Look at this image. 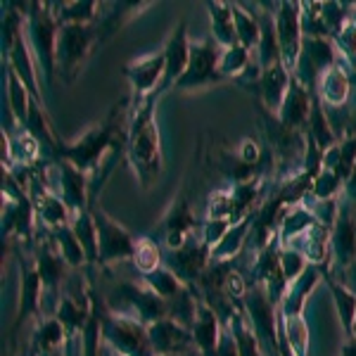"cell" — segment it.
Segmentation results:
<instances>
[{"label": "cell", "instance_id": "21", "mask_svg": "<svg viewBox=\"0 0 356 356\" xmlns=\"http://www.w3.org/2000/svg\"><path fill=\"white\" fill-rule=\"evenodd\" d=\"M254 219H257V214H252L240 223H233V226L228 228V233L209 250L211 261L228 264L231 259H235V257L240 254V250L245 247V243H250V233H252V226H254Z\"/></svg>", "mask_w": 356, "mask_h": 356}, {"label": "cell", "instance_id": "26", "mask_svg": "<svg viewBox=\"0 0 356 356\" xmlns=\"http://www.w3.org/2000/svg\"><path fill=\"white\" fill-rule=\"evenodd\" d=\"M5 95H8V107H10V112H13L15 122H19L24 126L29 119V107H31L33 97L13 69H5Z\"/></svg>", "mask_w": 356, "mask_h": 356}, {"label": "cell", "instance_id": "43", "mask_svg": "<svg viewBox=\"0 0 356 356\" xmlns=\"http://www.w3.org/2000/svg\"><path fill=\"white\" fill-rule=\"evenodd\" d=\"M238 159L250 166H259V147L254 140H243V145L238 147Z\"/></svg>", "mask_w": 356, "mask_h": 356}, {"label": "cell", "instance_id": "6", "mask_svg": "<svg viewBox=\"0 0 356 356\" xmlns=\"http://www.w3.org/2000/svg\"><path fill=\"white\" fill-rule=\"evenodd\" d=\"M223 50L216 45L214 38L202 43H193L191 48V65L188 72L181 76V81L176 83L178 90H193V88H204V86L221 83L223 76L219 72Z\"/></svg>", "mask_w": 356, "mask_h": 356}, {"label": "cell", "instance_id": "33", "mask_svg": "<svg viewBox=\"0 0 356 356\" xmlns=\"http://www.w3.org/2000/svg\"><path fill=\"white\" fill-rule=\"evenodd\" d=\"M143 280H145V285L150 288L154 295H159L162 300H171L174 295H178L186 285L181 283V280L176 278L174 273L169 271L166 266H159L157 271H152V273H145L143 275Z\"/></svg>", "mask_w": 356, "mask_h": 356}, {"label": "cell", "instance_id": "14", "mask_svg": "<svg viewBox=\"0 0 356 356\" xmlns=\"http://www.w3.org/2000/svg\"><path fill=\"white\" fill-rule=\"evenodd\" d=\"M314 93L316 90L307 88L300 79L292 74V83H290V90L285 95V102L280 107V112L275 114L278 122L283 126H288L292 131H304V126L309 124L312 119V105H314Z\"/></svg>", "mask_w": 356, "mask_h": 356}, {"label": "cell", "instance_id": "47", "mask_svg": "<svg viewBox=\"0 0 356 356\" xmlns=\"http://www.w3.org/2000/svg\"><path fill=\"white\" fill-rule=\"evenodd\" d=\"M45 356H65V354H60V352H53V354H45Z\"/></svg>", "mask_w": 356, "mask_h": 356}, {"label": "cell", "instance_id": "18", "mask_svg": "<svg viewBox=\"0 0 356 356\" xmlns=\"http://www.w3.org/2000/svg\"><path fill=\"white\" fill-rule=\"evenodd\" d=\"M193 340L195 347L200 349L202 356H216L219 352V340H221V323H219V314L209 307L207 302H200L197 309V318L193 325Z\"/></svg>", "mask_w": 356, "mask_h": 356}, {"label": "cell", "instance_id": "25", "mask_svg": "<svg viewBox=\"0 0 356 356\" xmlns=\"http://www.w3.org/2000/svg\"><path fill=\"white\" fill-rule=\"evenodd\" d=\"M72 231L81 243L86 252V264H97L100 261V243H97V226L93 219V211H81V214L72 216Z\"/></svg>", "mask_w": 356, "mask_h": 356}, {"label": "cell", "instance_id": "17", "mask_svg": "<svg viewBox=\"0 0 356 356\" xmlns=\"http://www.w3.org/2000/svg\"><path fill=\"white\" fill-rule=\"evenodd\" d=\"M191 48L193 43L188 41V26L186 22H181L171 38L166 41L164 48V60H166V72H164V81H162V90L169 88V86H176L181 81V76L188 72V65H191Z\"/></svg>", "mask_w": 356, "mask_h": 356}, {"label": "cell", "instance_id": "42", "mask_svg": "<svg viewBox=\"0 0 356 356\" xmlns=\"http://www.w3.org/2000/svg\"><path fill=\"white\" fill-rule=\"evenodd\" d=\"M332 43H335V48L340 50L349 62H356V24L352 17H349V22L342 26V31L332 38Z\"/></svg>", "mask_w": 356, "mask_h": 356}, {"label": "cell", "instance_id": "48", "mask_svg": "<svg viewBox=\"0 0 356 356\" xmlns=\"http://www.w3.org/2000/svg\"><path fill=\"white\" fill-rule=\"evenodd\" d=\"M169 356H195V354H169Z\"/></svg>", "mask_w": 356, "mask_h": 356}, {"label": "cell", "instance_id": "7", "mask_svg": "<svg viewBox=\"0 0 356 356\" xmlns=\"http://www.w3.org/2000/svg\"><path fill=\"white\" fill-rule=\"evenodd\" d=\"M245 309L259 342L264 347L273 349V354L278 356V332H275V325H278V318H275L278 302L273 300L271 292L264 288V285H254L245 295Z\"/></svg>", "mask_w": 356, "mask_h": 356}, {"label": "cell", "instance_id": "24", "mask_svg": "<svg viewBox=\"0 0 356 356\" xmlns=\"http://www.w3.org/2000/svg\"><path fill=\"white\" fill-rule=\"evenodd\" d=\"M259 24H261V38H259V45H257V65L261 67V72H266V69L283 62L278 33H275V10L261 15Z\"/></svg>", "mask_w": 356, "mask_h": 356}, {"label": "cell", "instance_id": "10", "mask_svg": "<svg viewBox=\"0 0 356 356\" xmlns=\"http://www.w3.org/2000/svg\"><path fill=\"white\" fill-rule=\"evenodd\" d=\"M93 219L97 226V243H100V264L134 259L136 240L131 238V233L100 209H93Z\"/></svg>", "mask_w": 356, "mask_h": 356}, {"label": "cell", "instance_id": "40", "mask_svg": "<svg viewBox=\"0 0 356 356\" xmlns=\"http://www.w3.org/2000/svg\"><path fill=\"white\" fill-rule=\"evenodd\" d=\"M307 268H309V261L300 250L280 247V271H283V278L288 280V285L295 283Z\"/></svg>", "mask_w": 356, "mask_h": 356}, {"label": "cell", "instance_id": "20", "mask_svg": "<svg viewBox=\"0 0 356 356\" xmlns=\"http://www.w3.org/2000/svg\"><path fill=\"white\" fill-rule=\"evenodd\" d=\"M67 261L62 259V254L57 252V247L43 243L38 247V257H36V271L41 275L43 283V295H55L57 288L62 285L67 275Z\"/></svg>", "mask_w": 356, "mask_h": 356}, {"label": "cell", "instance_id": "28", "mask_svg": "<svg viewBox=\"0 0 356 356\" xmlns=\"http://www.w3.org/2000/svg\"><path fill=\"white\" fill-rule=\"evenodd\" d=\"M233 19H235V31H238V43L243 45L245 50H254L259 45L261 38V24L250 10H245L243 5L233 3Z\"/></svg>", "mask_w": 356, "mask_h": 356}, {"label": "cell", "instance_id": "36", "mask_svg": "<svg viewBox=\"0 0 356 356\" xmlns=\"http://www.w3.org/2000/svg\"><path fill=\"white\" fill-rule=\"evenodd\" d=\"M250 65H252L250 50H245L243 45H235V48L223 50L219 72L223 79H238V76H245V72L250 69Z\"/></svg>", "mask_w": 356, "mask_h": 356}, {"label": "cell", "instance_id": "1", "mask_svg": "<svg viewBox=\"0 0 356 356\" xmlns=\"http://www.w3.org/2000/svg\"><path fill=\"white\" fill-rule=\"evenodd\" d=\"M154 107L157 93L138 105L136 117L129 129V162L143 188H152L162 174V145H159V131L154 124Z\"/></svg>", "mask_w": 356, "mask_h": 356}, {"label": "cell", "instance_id": "38", "mask_svg": "<svg viewBox=\"0 0 356 356\" xmlns=\"http://www.w3.org/2000/svg\"><path fill=\"white\" fill-rule=\"evenodd\" d=\"M344 186V178L337 174V171L330 169H321L318 176L314 178L312 186V197L318 200V202H328V200H335V195L340 193V188Z\"/></svg>", "mask_w": 356, "mask_h": 356}, {"label": "cell", "instance_id": "3", "mask_svg": "<svg viewBox=\"0 0 356 356\" xmlns=\"http://www.w3.org/2000/svg\"><path fill=\"white\" fill-rule=\"evenodd\" d=\"M50 5L31 3L26 19V41L31 45L33 57L38 60V65L45 72L48 81L55 74V48H57V31H60V22L53 10H48Z\"/></svg>", "mask_w": 356, "mask_h": 356}, {"label": "cell", "instance_id": "29", "mask_svg": "<svg viewBox=\"0 0 356 356\" xmlns=\"http://www.w3.org/2000/svg\"><path fill=\"white\" fill-rule=\"evenodd\" d=\"M53 238H55V247L57 252L62 254V259L67 261L69 268H79L86 264V252L79 238L74 235L72 226H62V228H55L53 231Z\"/></svg>", "mask_w": 356, "mask_h": 356}, {"label": "cell", "instance_id": "15", "mask_svg": "<svg viewBox=\"0 0 356 356\" xmlns=\"http://www.w3.org/2000/svg\"><path fill=\"white\" fill-rule=\"evenodd\" d=\"M147 337H150L152 352L157 356L188 354L191 352V344H195L193 332L186 330L183 325H178L171 318H162L157 323L147 325Z\"/></svg>", "mask_w": 356, "mask_h": 356}, {"label": "cell", "instance_id": "37", "mask_svg": "<svg viewBox=\"0 0 356 356\" xmlns=\"http://www.w3.org/2000/svg\"><path fill=\"white\" fill-rule=\"evenodd\" d=\"M38 145H41V143H38L36 138L29 134L26 129H22V131H19V136L10 140L13 164H17V166H29V164H33V162H36V157H38Z\"/></svg>", "mask_w": 356, "mask_h": 356}, {"label": "cell", "instance_id": "5", "mask_svg": "<svg viewBox=\"0 0 356 356\" xmlns=\"http://www.w3.org/2000/svg\"><path fill=\"white\" fill-rule=\"evenodd\" d=\"M112 136H114V124L110 119L107 124H100V126H95V129H90L88 134L81 136L76 143H72V145L57 147V152H60V157L65 159V162L74 164L79 171H83V174L88 176L102 164V157H105L112 145Z\"/></svg>", "mask_w": 356, "mask_h": 356}, {"label": "cell", "instance_id": "30", "mask_svg": "<svg viewBox=\"0 0 356 356\" xmlns=\"http://www.w3.org/2000/svg\"><path fill=\"white\" fill-rule=\"evenodd\" d=\"M330 295H332V302H335L342 328L352 335L354 323H356V295L347 285L337 283V280H330Z\"/></svg>", "mask_w": 356, "mask_h": 356}, {"label": "cell", "instance_id": "34", "mask_svg": "<svg viewBox=\"0 0 356 356\" xmlns=\"http://www.w3.org/2000/svg\"><path fill=\"white\" fill-rule=\"evenodd\" d=\"M134 264L143 275L152 273L162 266V250L152 238H140L136 240V252H134Z\"/></svg>", "mask_w": 356, "mask_h": 356}, {"label": "cell", "instance_id": "45", "mask_svg": "<svg viewBox=\"0 0 356 356\" xmlns=\"http://www.w3.org/2000/svg\"><path fill=\"white\" fill-rule=\"evenodd\" d=\"M344 191H347L349 202H352V200H354V204H356V166H354L352 176H349V181L344 183Z\"/></svg>", "mask_w": 356, "mask_h": 356}, {"label": "cell", "instance_id": "44", "mask_svg": "<svg viewBox=\"0 0 356 356\" xmlns=\"http://www.w3.org/2000/svg\"><path fill=\"white\" fill-rule=\"evenodd\" d=\"M216 356H240L238 352V344H235V337H233V332L231 328H223L221 332V340H219V352H216Z\"/></svg>", "mask_w": 356, "mask_h": 356}, {"label": "cell", "instance_id": "8", "mask_svg": "<svg viewBox=\"0 0 356 356\" xmlns=\"http://www.w3.org/2000/svg\"><path fill=\"white\" fill-rule=\"evenodd\" d=\"M114 295L122 300V307L112 314H124L126 316V312H134L136 318L140 321L143 325H152L162 318H169V314H166V302L159 295H154L147 285L126 280V283L117 285Z\"/></svg>", "mask_w": 356, "mask_h": 356}, {"label": "cell", "instance_id": "16", "mask_svg": "<svg viewBox=\"0 0 356 356\" xmlns=\"http://www.w3.org/2000/svg\"><path fill=\"white\" fill-rule=\"evenodd\" d=\"M330 257L340 268L352 266L356 261V219L347 204L340 207V216L330 228Z\"/></svg>", "mask_w": 356, "mask_h": 356}, {"label": "cell", "instance_id": "35", "mask_svg": "<svg viewBox=\"0 0 356 356\" xmlns=\"http://www.w3.org/2000/svg\"><path fill=\"white\" fill-rule=\"evenodd\" d=\"M36 342H38V347H41V354L60 352V347H65V342H67L65 325L57 318H45L41 323V328H38Z\"/></svg>", "mask_w": 356, "mask_h": 356}, {"label": "cell", "instance_id": "49", "mask_svg": "<svg viewBox=\"0 0 356 356\" xmlns=\"http://www.w3.org/2000/svg\"><path fill=\"white\" fill-rule=\"evenodd\" d=\"M352 19H354V24H356V10H354V13H352Z\"/></svg>", "mask_w": 356, "mask_h": 356}, {"label": "cell", "instance_id": "39", "mask_svg": "<svg viewBox=\"0 0 356 356\" xmlns=\"http://www.w3.org/2000/svg\"><path fill=\"white\" fill-rule=\"evenodd\" d=\"M285 340L290 344L292 356H307L309 328H307V323H304V316L285 318Z\"/></svg>", "mask_w": 356, "mask_h": 356}, {"label": "cell", "instance_id": "22", "mask_svg": "<svg viewBox=\"0 0 356 356\" xmlns=\"http://www.w3.org/2000/svg\"><path fill=\"white\" fill-rule=\"evenodd\" d=\"M211 22V38L216 41L221 50L235 48L238 43V31H235L233 19V3H207Z\"/></svg>", "mask_w": 356, "mask_h": 356}, {"label": "cell", "instance_id": "19", "mask_svg": "<svg viewBox=\"0 0 356 356\" xmlns=\"http://www.w3.org/2000/svg\"><path fill=\"white\" fill-rule=\"evenodd\" d=\"M290 83H292V72L283 62L266 69V72L261 74V79H259L261 102L271 114L280 112V107H283V102H285V95H288V90H290Z\"/></svg>", "mask_w": 356, "mask_h": 356}, {"label": "cell", "instance_id": "31", "mask_svg": "<svg viewBox=\"0 0 356 356\" xmlns=\"http://www.w3.org/2000/svg\"><path fill=\"white\" fill-rule=\"evenodd\" d=\"M41 285L43 283H41V275H38V271H29L26 266H22V297H19L17 325H19L29 314L36 312L38 300H41V295H38V288H41Z\"/></svg>", "mask_w": 356, "mask_h": 356}, {"label": "cell", "instance_id": "13", "mask_svg": "<svg viewBox=\"0 0 356 356\" xmlns=\"http://www.w3.org/2000/svg\"><path fill=\"white\" fill-rule=\"evenodd\" d=\"M53 181H55V188L60 193L62 202L69 207L72 216L81 214L86 211V188H88V176L83 171H79L74 164L60 162L55 164V174H53Z\"/></svg>", "mask_w": 356, "mask_h": 356}, {"label": "cell", "instance_id": "12", "mask_svg": "<svg viewBox=\"0 0 356 356\" xmlns=\"http://www.w3.org/2000/svg\"><path fill=\"white\" fill-rule=\"evenodd\" d=\"M164 72H166V60H164V50L162 53H150L145 57H138L136 62H131L126 67V76H129L131 86H134V95L136 100H145L157 90L159 81H164ZM162 88V86H159Z\"/></svg>", "mask_w": 356, "mask_h": 356}, {"label": "cell", "instance_id": "2", "mask_svg": "<svg viewBox=\"0 0 356 356\" xmlns=\"http://www.w3.org/2000/svg\"><path fill=\"white\" fill-rule=\"evenodd\" d=\"M100 335L119 356H154L147 325L134 316L105 314L100 318Z\"/></svg>", "mask_w": 356, "mask_h": 356}, {"label": "cell", "instance_id": "23", "mask_svg": "<svg viewBox=\"0 0 356 356\" xmlns=\"http://www.w3.org/2000/svg\"><path fill=\"white\" fill-rule=\"evenodd\" d=\"M349 86H352V79H349L347 69L340 65L330 67L328 72L318 79L321 102L328 107H342L349 97Z\"/></svg>", "mask_w": 356, "mask_h": 356}, {"label": "cell", "instance_id": "46", "mask_svg": "<svg viewBox=\"0 0 356 356\" xmlns=\"http://www.w3.org/2000/svg\"><path fill=\"white\" fill-rule=\"evenodd\" d=\"M340 356H356V337H349V340L342 344Z\"/></svg>", "mask_w": 356, "mask_h": 356}, {"label": "cell", "instance_id": "9", "mask_svg": "<svg viewBox=\"0 0 356 356\" xmlns=\"http://www.w3.org/2000/svg\"><path fill=\"white\" fill-rule=\"evenodd\" d=\"M275 33H278L283 65L295 74L304 43L302 3H278V10H275Z\"/></svg>", "mask_w": 356, "mask_h": 356}, {"label": "cell", "instance_id": "50", "mask_svg": "<svg viewBox=\"0 0 356 356\" xmlns=\"http://www.w3.org/2000/svg\"><path fill=\"white\" fill-rule=\"evenodd\" d=\"M354 337H356V323H354Z\"/></svg>", "mask_w": 356, "mask_h": 356}, {"label": "cell", "instance_id": "41", "mask_svg": "<svg viewBox=\"0 0 356 356\" xmlns=\"http://www.w3.org/2000/svg\"><path fill=\"white\" fill-rule=\"evenodd\" d=\"M231 214H233V193L231 191L211 193L209 207H207V219L209 221L231 219Z\"/></svg>", "mask_w": 356, "mask_h": 356}, {"label": "cell", "instance_id": "32", "mask_svg": "<svg viewBox=\"0 0 356 356\" xmlns=\"http://www.w3.org/2000/svg\"><path fill=\"white\" fill-rule=\"evenodd\" d=\"M62 10H53L57 22L62 24H90L97 15V3L93 0H79V3H62Z\"/></svg>", "mask_w": 356, "mask_h": 356}, {"label": "cell", "instance_id": "11", "mask_svg": "<svg viewBox=\"0 0 356 356\" xmlns=\"http://www.w3.org/2000/svg\"><path fill=\"white\" fill-rule=\"evenodd\" d=\"M209 259H211V254H209V247L204 245V240L191 235L188 243L183 245L181 250L166 254L164 266L169 268L183 285L193 288L195 283H200L202 273L207 271V261Z\"/></svg>", "mask_w": 356, "mask_h": 356}, {"label": "cell", "instance_id": "4", "mask_svg": "<svg viewBox=\"0 0 356 356\" xmlns=\"http://www.w3.org/2000/svg\"><path fill=\"white\" fill-rule=\"evenodd\" d=\"M95 43V29L90 24H62L57 31L55 69H60L65 81H72L81 72L83 62Z\"/></svg>", "mask_w": 356, "mask_h": 356}, {"label": "cell", "instance_id": "27", "mask_svg": "<svg viewBox=\"0 0 356 356\" xmlns=\"http://www.w3.org/2000/svg\"><path fill=\"white\" fill-rule=\"evenodd\" d=\"M228 328H231L233 337H235L240 356H261V342L245 314L233 312L228 316Z\"/></svg>", "mask_w": 356, "mask_h": 356}]
</instances>
